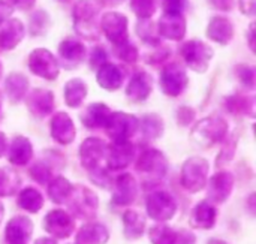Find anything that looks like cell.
<instances>
[{
    "label": "cell",
    "instance_id": "obj_38",
    "mask_svg": "<svg viewBox=\"0 0 256 244\" xmlns=\"http://www.w3.org/2000/svg\"><path fill=\"white\" fill-rule=\"evenodd\" d=\"M148 236L153 244H174L177 234L166 225H154L148 230Z\"/></svg>",
    "mask_w": 256,
    "mask_h": 244
},
{
    "label": "cell",
    "instance_id": "obj_48",
    "mask_svg": "<svg viewBox=\"0 0 256 244\" xmlns=\"http://www.w3.org/2000/svg\"><path fill=\"white\" fill-rule=\"evenodd\" d=\"M242 14L248 16H254L256 10V0H240L238 2Z\"/></svg>",
    "mask_w": 256,
    "mask_h": 244
},
{
    "label": "cell",
    "instance_id": "obj_34",
    "mask_svg": "<svg viewBox=\"0 0 256 244\" xmlns=\"http://www.w3.org/2000/svg\"><path fill=\"white\" fill-rule=\"evenodd\" d=\"M72 184L69 183V180H66L64 177H57L54 180L50 182L48 186V196L52 202L56 204H63L68 201L70 192H72Z\"/></svg>",
    "mask_w": 256,
    "mask_h": 244
},
{
    "label": "cell",
    "instance_id": "obj_22",
    "mask_svg": "<svg viewBox=\"0 0 256 244\" xmlns=\"http://www.w3.org/2000/svg\"><path fill=\"white\" fill-rule=\"evenodd\" d=\"M152 90H153V78H152V75H148L144 70H140L129 81L128 88H126V96L132 102H142L150 96Z\"/></svg>",
    "mask_w": 256,
    "mask_h": 244
},
{
    "label": "cell",
    "instance_id": "obj_12",
    "mask_svg": "<svg viewBox=\"0 0 256 244\" xmlns=\"http://www.w3.org/2000/svg\"><path fill=\"white\" fill-rule=\"evenodd\" d=\"M106 142L99 140V138H87L81 147H80V160L81 165L87 170L92 171L98 166H102V160L106 156Z\"/></svg>",
    "mask_w": 256,
    "mask_h": 244
},
{
    "label": "cell",
    "instance_id": "obj_42",
    "mask_svg": "<svg viewBox=\"0 0 256 244\" xmlns=\"http://www.w3.org/2000/svg\"><path fill=\"white\" fill-rule=\"evenodd\" d=\"M130 8L140 20H148L156 12L154 0H130Z\"/></svg>",
    "mask_w": 256,
    "mask_h": 244
},
{
    "label": "cell",
    "instance_id": "obj_47",
    "mask_svg": "<svg viewBox=\"0 0 256 244\" xmlns=\"http://www.w3.org/2000/svg\"><path fill=\"white\" fill-rule=\"evenodd\" d=\"M195 118V111L189 106H182L178 111H177V120H178V124L182 126H188L194 122Z\"/></svg>",
    "mask_w": 256,
    "mask_h": 244
},
{
    "label": "cell",
    "instance_id": "obj_8",
    "mask_svg": "<svg viewBox=\"0 0 256 244\" xmlns=\"http://www.w3.org/2000/svg\"><path fill=\"white\" fill-rule=\"evenodd\" d=\"M136 170L144 176L148 177L150 182H159L165 177L168 170V162L164 153L156 148H147L141 153L136 160Z\"/></svg>",
    "mask_w": 256,
    "mask_h": 244
},
{
    "label": "cell",
    "instance_id": "obj_39",
    "mask_svg": "<svg viewBox=\"0 0 256 244\" xmlns=\"http://www.w3.org/2000/svg\"><path fill=\"white\" fill-rule=\"evenodd\" d=\"M30 176L36 183L46 184L52 178V171L51 166L46 164V160H38L30 166Z\"/></svg>",
    "mask_w": 256,
    "mask_h": 244
},
{
    "label": "cell",
    "instance_id": "obj_21",
    "mask_svg": "<svg viewBox=\"0 0 256 244\" xmlns=\"http://www.w3.org/2000/svg\"><path fill=\"white\" fill-rule=\"evenodd\" d=\"M58 56L66 68H74L84 60L86 46L76 38H66L58 45Z\"/></svg>",
    "mask_w": 256,
    "mask_h": 244
},
{
    "label": "cell",
    "instance_id": "obj_35",
    "mask_svg": "<svg viewBox=\"0 0 256 244\" xmlns=\"http://www.w3.org/2000/svg\"><path fill=\"white\" fill-rule=\"evenodd\" d=\"M225 106L232 114L254 116V99L244 94H234L225 99Z\"/></svg>",
    "mask_w": 256,
    "mask_h": 244
},
{
    "label": "cell",
    "instance_id": "obj_23",
    "mask_svg": "<svg viewBox=\"0 0 256 244\" xmlns=\"http://www.w3.org/2000/svg\"><path fill=\"white\" fill-rule=\"evenodd\" d=\"M207 36L216 44L228 45L234 38V26L228 18L216 15L207 26Z\"/></svg>",
    "mask_w": 256,
    "mask_h": 244
},
{
    "label": "cell",
    "instance_id": "obj_26",
    "mask_svg": "<svg viewBox=\"0 0 256 244\" xmlns=\"http://www.w3.org/2000/svg\"><path fill=\"white\" fill-rule=\"evenodd\" d=\"M96 80L102 88H105L108 92H114V90H118L123 84V72L117 64L105 62L98 69Z\"/></svg>",
    "mask_w": 256,
    "mask_h": 244
},
{
    "label": "cell",
    "instance_id": "obj_46",
    "mask_svg": "<svg viewBox=\"0 0 256 244\" xmlns=\"http://www.w3.org/2000/svg\"><path fill=\"white\" fill-rule=\"evenodd\" d=\"M106 62V52L102 46H98L92 51V58H90V64L93 69H99L104 63Z\"/></svg>",
    "mask_w": 256,
    "mask_h": 244
},
{
    "label": "cell",
    "instance_id": "obj_56",
    "mask_svg": "<svg viewBox=\"0 0 256 244\" xmlns=\"http://www.w3.org/2000/svg\"><path fill=\"white\" fill-rule=\"evenodd\" d=\"M108 4H118V3H122L123 0H105Z\"/></svg>",
    "mask_w": 256,
    "mask_h": 244
},
{
    "label": "cell",
    "instance_id": "obj_5",
    "mask_svg": "<svg viewBox=\"0 0 256 244\" xmlns=\"http://www.w3.org/2000/svg\"><path fill=\"white\" fill-rule=\"evenodd\" d=\"M213 54L214 52H213L212 46H208L207 44H204L202 40H198V39L188 40L180 48V56L183 57L186 64L200 74H202L208 69Z\"/></svg>",
    "mask_w": 256,
    "mask_h": 244
},
{
    "label": "cell",
    "instance_id": "obj_58",
    "mask_svg": "<svg viewBox=\"0 0 256 244\" xmlns=\"http://www.w3.org/2000/svg\"><path fill=\"white\" fill-rule=\"evenodd\" d=\"M207 244H226L225 242H222V240H210Z\"/></svg>",
    "mask_w": 256,
    "mask_h": 244
},
{
    "label": "cell",
    "instance_id": "obj_19",
    "mask_svg": "<svg viewBox=\"0 0 256 244\" xmlns=\"http://www.w3.org/2000/svg\"><path fill=\"white\" fill-rule=\"evenodd\" d=\"M33 234V224L26 216H16L10 219L4 230L8 244H27Z\"/></svg>",
    "mask_w": 256,
    "mask_h": 244
},
{
    "label": "cell",
    "instance_id": "obj_59",
    "mask_svg": "<svg viewBox=\"0 0 256 244\" xmlns=\"http://www.w3.org/2000/svg\"><path fill=\"white\" fill-rule=\"evenodd\" d=\"M58 2H62V3H69L70 0H58Z\"/></svg>",
    "mask_w": 256,
    "mask_h": 244
},
{
    "label": "cell",
    "instance_id": "obj_44",
    "mask_svg": "<svg viewBox=\"0 0 256 244\" xmlns=\"http://www.w3.org/2000/svg\"><path fill=\"white\" fill-rule=\"evenodd\" d=\"M117 56L120 57V60L132 63V62L138 60V50L130 42H124L117 46Z\"/></svg>",
    "mask_w": 256,
    "mask_h": 244
},
{
    "label": "cell",
    "instance_id": "obj_17",
    "mask_svg": "<svg viewBox=\"0 0 256 244\" xmlns=\"http://www.w3.org/2000/svg\"><path fill=\"white\" fill-rule=\"evenodd\" d=\"M27 108L34 117L44 118L54 110V94L45 88H33L27 94Z\"/></svg>",
    "mask_w": 256,
    "mask_h": 244
},
{
    "label": "cell",
    "instance_id": "obj_28",
    "mask_svg": "<svg viewBox=\"0 0 256 244\" xmlns=\"http://www.w3.org/2000/svg\"><path fill=\"white\" fill-rule=\"evenodd\" d=\"M111 116V110L105 104H92L81 116V122L88 129L105 128Z\"/></svg>",
    "mask_w": 256,
    "mask_h": 244
},
{
    "label": "cell",
    "instance_id": "obj_18",
    "mask_svg": "<svg viewBox=\"0 0 256 244\" xmlns=\"http://www.w3.org/2000/svg\"><path fill=\"white\" fill-rule=\"evenodd\" d=\"M138 195V184L134 176L122 174L116 178L112 202L116 206H129L135 201Z\"/></svg>",
    "mask_w": 256,
    "mask_h": 244
},
{
    "label": "cell",
    "instance_id": "obj_50",
    "mask_svg": "<svg viewBox=\"0 0 256 244\" xmlns=\"http://www.w3.org/2000/svg\"><path fill=\"white\" fill-rule=\"evenodd\" d=\"M195 242H196V238H195V236H194L192 232H189V231H182V232L177 234L176 243L174 244H195Z\"/></svg>",
    "mask_w": 256,
    "mask_h": 244
},
{
    "label": "cell",
    "instance_id": "obj_40",
    "mask_svg": "<svg viewBox=\"0 0 256 244\" xmlns=\"http://www.w3.org/2000/svg\"><path fill=\"white\" fill-rule=\"evenodd\" d=\"M50 27V16L45 10H36L32 16H30V24H28V30L33 36H39L44 34Z\"/></svg>",
    "mask_w": 256,
    "mask_h": 244
},
{
    "label": "cell",
    "instance_id": "obj_57",
    "mask_svg": "<svg viewBox=\"0 0 256 244\" xmlns=\"http://www.w3.org/2000/svg\"><path fill=\"white\" fill-rule=\"evenodd\" d=\"M3 216H4V208H3V206H2V202H0V224H2V220H3Z\"/></svg>",
    "mask_w": 256,
    "mask_h": 244
},
{
    "label": "cell",
    "instance_id": "obj_54",
    "mask_svg": "<svg viewBox=\"0 0 256 244\" xmlns=\"http://www.w3.org/2000/svg\"><path fill=\"white\" fill-rule=\"evenodd\" d=\"M6 153V135L0 132V158Z\"/></svg>",
    "mask_w": 256,
    "mask_h": 244
},
{
    "label": "cell",
    "instance_id": "obj_55",
    "mask_svg": "<svg viewBox=\"0 0 256 244\" xmlns=\"http://www.w3.org/2000/svg\"><path fill=\"white\" fill-rule=\"evenodd\" d=\"M34 244H57V243H56V240H52V238H39V240H36V243Z\"/></svg>",
    "mask_w": 256,
    "mask_h": 244
},
{
    "label": "cell",
    "instance_id": "obj_1",
    "mask_svg": "<svg viewBox=\"0 0 256 244\" xmlns=\"http://www.w3.org/2000/svg\"><path fill=\"white\" fill-rule=\"evenodd\" d=\"M228 132V123L219 116H210L200 120L192 129L190 138L194 144L202 148H208L220 142Z\"/></svg>",
    "mask_w": 256,
    "mask_h": 244
},
{
    "label": "cell",
    "instance_id": "obj_60",
    "mask_svg": "<svg viewBox=\"0 0 256 244\" xmlns=\"http://www.w3.org/2000/svg\"><path fill=\"white\" fill-rule=\"evenodd\" d=\"M2 70H3V68H2V63H0V78H2Z\"/></svg>",
    "mask_w": 256,
    "mask_h": 244
},
{
    "label": "cell",
    "instance_id": "obj_29",
    "mask_svg": "<svg viewBox=\"0 0 256 244\" xmlns=\"http://www.w3.org/2000/svg\"><path fill=\"white\" fill-rule=\"evenodd\" d=\"M110 238L108 230L102 224H86L76 234L75 244H105Z\"/></svg>",
    "mask_w": 256,
    "mask_h": 244
},
{
    "label": "cell",
    "instance_id": "obj_11",
    "mask_svg": "<svg viewBox=\"0 0 256 244\" xmlns=\"http://www.w3.org/2000/svg\"><path fill=\"white\" fill-rule=\"evenodd\" d=\"M102 33L116 46L128 42V18L118 12H106L99 22Z\"/></svg>",
    "mask_w": 256,
    "mask_h": 244
},
{
    "label": "cell",
    "instance_id": "obj_10",
    "mask_svg": "<svg viewBox=\"0 0 256 244\" xmlns=\"http://www.w3.org/2000/svg\"><path fill=\"white\" fill-rule=\"evenodd\" d=\"M160 90L170 96V98H177L180 96L184 88L188 87V74L184 68L178 63H170L165 66L160 72Z\"/></svg>",
    "mask_w": 256,
    "mask_h": 244
},
{
    "label": "cell",
    "instance_id": "obj_2",
    "mask_svg": "<svg viewBox=\"0 0 256 244\" xmlns=\"http://www.w3.org/2000/svg\"><path fill=\"white\" fill-rule=\"evenodd\" d=\"M99 6L93 0H78L74 6V21L78 34L87 39H96L99 34L98 24Z\"/></svg>",
    "mask_w": 256,
    "mask_h": 244
},
{
    "label": "cell",
    "instance_id": "obj_9",
    "mask_svg": "<svg viewBox=\"0 0 256 244\" xmlns=\"http://www.w3.org/2000/svg\"><path fill=\"white\" fill-rule=\"evenodd\" d=\"M138 118L128 112H111L106 122V134L112 141H129L138 129Z\"/></svg>",
    "mask_w": 256,
    "mask_h": 244
},
{
    "label": "cell",
    "instance_id": "obj_45",
    "mask_svg": "<svg viewBox=\"0 0 256 244\" xmlns=\"http://www.w3.org/2000/svg\"><path fill=\"white\" fill-rule=\"evenodd\" d=\"M153 48H154V51L150 52V54H147V57H146V62H147V63L158 64V63L164 62V60L170 56V50H168V46L164 45V44L153 45Z\"/></svg>",
    "mask_w": 256,
    "mask_h": 244
},
{
    "label": "cell",
    "instance_id": "obj_53",
    "mask_svg": "<svg viewBox=\"0 0 256 244\" xmlns=\"http://www.w3.org/2000/svg\"><path fill=\"white\" fill-rule=\"evenodd\" d=\"M254 38H255V22H252V24H250V27H249V33H248L249 46H250V50H252V51H255V40H254Z\"/></svg>",
    "mask_w": 256,
    "mask_h": 244
},
{
    "label": "cell",
    "instance_id": "obj_49",
    "mask_svg": "<svg viewBox=\"0 0 256 244\" xmlns=\"http://www.w3.org/2000/svg\"><path fill=\"white\" fill-rule=\"evenodd\" d=\"M12 12H14V8H12L8 2L0 0V26H2L6 20H9V16L12 15Z\"/></svg>",
    "mask_w": 256,
    "mask_h": 244
},
{
    "label": "cell",
    "instance_id": "obj_31",
    "mask_svg": "<svg viewBox=\"0 0 256 244\" xmlns=\"http://www.w3.org/2000/svg\"><path fill=\"white\" fill-rule=\"evenodd\" d=\"M146 231V219L134 210H128L123 216V232L129 240H138Z\"/></svg>",
    "mask_w": 256,
    "mask_h": 244
},
{
    "label": "cell",
    "instance_id": "obj_24",
    "mask_svg": "<svg viewBox=\"0 0 256 244\" xmlns=\"http://www.w3.org/2000/svg\"><path fill=\"white\" fill-rule=\"evenodd\" d=\"M189 224L196 230H212L216 224V208L208 201H201L190 213Z\"/></svg>",
    "mask_w": 256,
    "mask_h": 244
},
{
    "label": "cell",
    "instance_id": "obj_52",
    "mask_svg": "<svg viewBox=\"0 0 256 244\" xmlns=\"http://www.w3.org/2000/svg\"><path fill=\"white\" fill-rule=\"evenodd\" d=\"M210 3H212L216 9L225 10V12L231 10L232 6H234V0H210Z\"/></svg>",
    "mask_w": 256,
    "mask_h": 244
},
{
    "label": "cell",
    "instance_id": "obj_25",
    "mask_svg": "<svg viewBox=\"0 0 256 244\" xmlns=\"http://www.w3.org/2000/svg\"><path fill=\"white\" fill-rule=\"evenodd\" d=\"M24 38V26L20 20H6L0 27L2 50H14Z\"/></svg>",
    "mask_w": 256,
    "mask_h": 244
},
{
    "label": "cell",
    "instance_id": "obj_33",
    "mask_svg": "<svg viewBox=\"0 0 256 244\" xmlns=\"http://www.w3.org/2000/svg\"><path fill=\"white\" fill-rule=\"evenodd\" d=\"M18 206L28 213H38L44 206V198L34 188H26L18 195Z\"/></svg>",
    "mask_w": 256,
    "mask_h": 244
},
{
    "label": "cell",
    "instance_id": "obj_4",
    "mask_svg": "<svg viewBox=\"0 0 256 244\" xmlns=\"http://www.w3.org/2000/svg\"><path fill=\"white\" fill-rule=\"evenodd\" d=\"M69 204V208L72 213L84 220H90L98 213V196L93 190L87 189L82 184H78L76 188H72V192L66 201Z\"/></svg>",
    "mask_w": 256,
    "mask_h": 244
},
{
    "label": "cell",
    "instance_id": "obj_6",
    "mask_svg": "<svg viewBox=\"0 0 256 244\" xmlns=\"http://www.w3.org/2000/svg\"><path fill=\"white\" fill-rule=\"evenodd\" d=\"M27 66L33 75L40 76V78L48 80V81L56 80L58 76V72H60V66H58L57 58L52 56L51 51H48L45 48L33 50L28 56Z\"/></svg>",
    "mask_w": 256,
    "mask_h": 244
},
{
    "label": "cell",
    "instance_id": "obj_3",
    "mask_svg": "<svg viewBox=\"0 0 256 244\" xmlns=\"http://www.w3.org/2000/svg\"><path fill=\"white\" fill-rule=\"evenodd\" d=\"M208 162L202 158H190L182 168V184L186 190L195 194L202 190L208 182Z\"/></svg>",
    "mask_w": 256,
    "mask_h": 244
},
{
    "label": "cell",
    "instance_id": "obj_51",
    "mask_svg": "<svg viewBox=\"0 0 256 244\" xmlns=\"http://www.w3.org/2000/svg\"><path fill=\"white\" fill-rule=\"evenodd\" d=\"M10 6L12 8H16L20 10H28L33 8V4L36 3V0H9Z\"/></svg>",
    "mask_w": 256,
    "mask_h": 244
},
{
    "label": "cell",
    "instance_id": "obj_27",
    "mask_svg": "<svg viewBox=\"0 0 256 244\" xmlns=\"http://www.w3.org/2000/svg\"><path fill=\"white\" fill-rule=\"evenodd\" d=\"M33 158V146L32 142L26 138V136H15L10 142L9 147V153H8V159L10 164L14 165H26L32 160Z\"/></svg>",
    "mask_w": 256,
    "mask_h": 244
},
{
    "label": "cell",
    "instance_id": "obj_61",
    "mask_svg": "<svg viewBox=\"0 0 256 244\" xmlns=\"http://www.w3.org/2000/svg\"><path fill=\"white\" fill-rule=\"evenodd\" d=\"M0 106H2V94H0Z\"/></svg>",
    "mask_w": 256,
    "mask_h": 244
},
{
    "label": "cell",
    "instance_id": "obj_37",
    "mask_svg": "<svg viewBox=\"0 0 256 244\" xmlns=\"http://www.w3.org/2000/svg\"><path fill=\"white\" fill-rule=\"evenodd\" d=\"M141 130H142L144 138H147V140H156L164 132V122L156 114L144 116L142 120H141Z\"/></svg>",
    "mask_w": 256,
    "mask_h": 244
},
{
    "label": "cell",
    "instance_id": "obj_43",
    "mask_svg": "<svg viewBox=\"0 0 256 244\" xmlns=\"http://www.w3.org/2000/svg\"><path fill=\"white\" fill-rule=\"evenodd\" d=\"M236 76L238 78V81L249 87V88H254L255 87V69L249 64H237L236 66Z\"/></svg>",
    "mask_w": 256,
    "mask_h": 244
},
{
    "label": "cell",
    "instance_id": "obj_41",
    "mask_svg": "<svg viewBox=\"0 0 256 244\" xmlns=\"http://www.w3.org/2000/svg\"><path fill=\"white\" fill-rule=\"evenodd\" d=\"M136 33H138L140 39H141L144 44H147L148 46H153V45L160 44L159 38H158L156 33H154V27H153L152 21H148V20H141V21L138 22V26H136Z\"/></svg>",
    "mask_w": 256,
    "mask_h": 244
},
{
    "label": "cell",
    "instance_id": "obj_20",
    "mask_svg": "<svg viewBox=\"0 0 256 244\" xmlns=\"http://www.w3.org/2000/svg\"><path fill=\"white\" fill-rule=\"evenodd\" d=\"M50 129H51V136L62 146L70 144L76 135L74 122L66 112L54 114L51 118V123H50Z\"/></svg>",
    "mask_w": 256,
    "mask_h": 244
},
{
    "label": "cell",
    "instance_id": "obj_14",
    "mask_svg": "<svg viewBox=\"0 0 256 244\" xmlns=\"http://www.w3.org/2000/svg\"><path fill=\"white\" fill-rule=\"evenodd\" d=\"M44 226L54 238H68L74 232V219L63 210H52L44 219Z\"/></svg>",
    "mask_w": 256,
    "mask_h": 244
},
{
    "label": "cell",
    "instance_id": "obj_7",
    "mask_svg": "<svg viewBox=\"0 0 256 244\" xmlns=\"http://www.w3.org/2000/svg\"><path fill=\"white\" fill-rule=\"evenodd\" d=\"M146 210L150 219L156 222H166L176 214L177 202L170 194L158 190L146 198Z\"/></svg>",
    "mask_w": 256,
    "mask_h": 244
},
{
    "label": "cell",
    "instance_id": "obj_36",
    "mask_svg": "<svg viewBox=\"0 0 256 244\" xmlns=\"http://www.w3.org/2000/svg\"><path fill=\"white\" fill-rule=\"evenodd\" d=\"M21 178L12 168H0V196H12L20 188Z\"/></svg>",
    "mask_w": 256,
    "mask_h": 244
},
{
    "label": "cell",
    "instance_id": "obj_15",
    "mask_svg": "<svg viewBox=\"0 0 256 244\" xmlns=\"http://www.w3.org/2000/svg\"><path fill=\"white\" fill-rule=\"evenodd\" d=\"M134 156H135V150L129 141H112V144L106 147L105 159L111 170L118 171L129 166L130 162L134 160Z\"/></svg>",
    "mask_w": 256,
    "mask_h": 244
},
{
    "label": "cell",
    "instance_id": "obj_30",
    "mask_svg": "<svg viewBox=\"0 0 256 244\" xmlns=\"http://www.w3.org/2000/svg\"><path fill=\"white\" fill-rule=\"evenodd\" d=\"M28 90V80L22 74H10L4 80V93L12 104L20 102Z\"/></svg>",
    "mask_w": 256,
    "mask_h": 244
},
{
    "label": "cell",
    "instance_id": "obj_32",
    "mask_svg": "<svg viewBox=\"0 0 256 244\" xmlns=\"http://www.w3.org/2000/svg\"><path fill=\"white\" fill-rule=\"evenodd\" d=\"M87 96V86L82 80L74 78L64 86V102L70 108H78Z\"/></svg>",
    "mask_w": 256,
    "mask_h": 244
},
{
    "label": "cell",
    "instance_id": "obj_13",
    "mask_svg": "<svg viewBox=\"0 0 256 244\" xmlns=\"http://www.w3.org/2000/svg\"><path fill=\"white\" fill-rule=\"evenodd\" d=\"M207 184H208V190H207L208 202L222 204L230 198V195L234 189V177L228 171H220V172L214 174L207 182Z\"/></svg>",
    "mask_w": 256,
    "mask_h": 244
},
{
    "label": "cell",
    "instance_id": "obj_16",
    "mask_svg": "<svg viewBox=\"0 0 256 244\" xmlns=\"http://www.w3.org/2000/svg\"><path fill=\"white\" fill-rule=\"evenodd\" d=\"M158 33L171 40H182L186 34V20L183 14H168L164 12L158 21Z\"/></svg>",
    "mask_w": 256,
    "mask_h": 244
}]
</instances>
